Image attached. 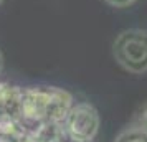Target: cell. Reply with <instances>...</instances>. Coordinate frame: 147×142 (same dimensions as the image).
Listing matches in <instances>:
<instances>
[{"label": "cell", "instance_id": "obj_3", "mask_svg": "<svg viewBox=\"0 0 147 142\" xmlns=\"http://www.w3.org/2000/svg\"><path fill=\"white\" fill-rule=\"evenodd\" d=\"M99 112L89 102H76L63 121L66 135L73 142H93L99 131Z\"/></svg>", "mask_w": 147, "mask_h": 142}, {"label": "cell", "instance_id": "obj_2", "mask_svg": "<svg viewBox=\"0 0 147 142\" xmlns=\"http://www.w3.org/2000/svg\"><path fill=\"white\" fill-rule=\"evenodd\" d=\"M113 56L127 73H147V30L129 28L121 32L113 41Z\"/></svg>", "mask_w": 147, "mask_h": 142}, {"label": "cell", "instance_id": "obj_5", "mask_svg": "<svg viewBox=\"0 0 147 142\" xmlns=\"http://www.w3.org/2000/svg\"><path fill=\"white\" fill-rule=\"evenodd\" d=\"M114 142H147V126L140 122H131L116 135Z\"/></svg>", "mask_w": 147, "mask_h": 142}, {"label": "cell", "instance_id": "obj_7", "mask_svg": "<svg viewBox=\"0 0 147 142\" xmlns=\"http://www.w3.org/2000/svg\"><path fill=\"white\" fill-rule=\"evenodd\" d=\"M3 69V56H2V51H0V73Z\"/></svg>", "mask_w": 147, "mask_h": 142}, {"label": "cell", "instance_id": "obj_8", "mask_svg": "<svg viewBox=\"0 0 147 142\" xmlns=\"http://www.w3.org/2000/svg\"><path fill=\"white\" fill-rule=\"evenodd\" d=\"M3 2H5V0H0V5H2V3H3Z\"/></svg>", "mask_w": 147, "mask_h": 142}, {"label": "cell", "instance_id": "obj_6", "mask_svg": "<svg viewBox=\"0 0 147 142\" xmlns=\"http://www.w3.org/2000/svg\"><path fill=\"white\" fill-rule=\"evenodd\" d=\"M104 2L114 8H127V7H131V5H134L137 0H104Z\"/></svg>", "mask_w": 147, "mask_h": 142}, {"label": "cell", "instance_id": "obj_4", "mask_svg": "<svg viewBox=\"0 0 147 142\" xmlns=\"http://www.w3.org/2000/svg\"><path fill=\"white\" fill-rule=\"evenodd\" d=\"M69 141L63 122H47L27 131L23 142H66Z\"/></svg>", "mask_w": 147, "mask_h": 142}, {"label": "cell", "instance_id": "obj_1", "mask_svg": "<svg viewBox=\"0 0 147 142\" xmlns=\"http://www.w3.org/2000/svg\"><path fill=\"white\" fill-rule=\"evenodd\" d=\"M73 104V94L63 88H22V124L30 131L47 122H63Z\"/></svg>", "mask_w": 147, "mask_h": 142}, {"label": "cell", "instance_id": "obj_9", "mask_svg": "<svg viewBox=\"0 0 147 142\" xmlns=\"http://www.w3.org/2000/svg\"><path fill=\"white\" fill-rule=\"evenodd\" d=\"M66 142H73V141H66Z\"/></svg>", "mask_w": 147, "mask_h": 142}]
</instances>
